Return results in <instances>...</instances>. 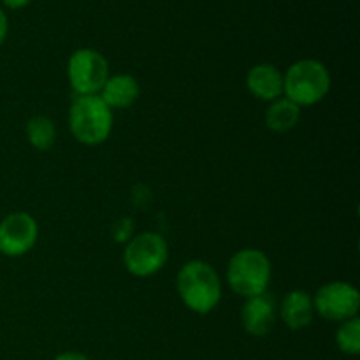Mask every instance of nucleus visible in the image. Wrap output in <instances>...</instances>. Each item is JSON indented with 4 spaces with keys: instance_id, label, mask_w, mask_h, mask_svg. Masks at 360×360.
I'll list each match as a JSON object with an SVG mask.
<instances>
[{
    "instance_id": "2",
    "label": "nucleus",
    "mask_w": 360,
    "mask_h": 360,
    "mask_svg": "<svg viewBox=\"0 0 360 360\" xmlns=\"http://www.w3.org/2000/svg\"><path fill=\"white\" fill-rule=\"evenodd\" d=\"M112 125V109L98 95H76L69 109V130L77 143L84 146L104 144Z\"/></svg>"
},
{
    "instance_id": "1",
    "label": "nucleus",
    "mask_w": 360,
    "mask_h": 360,
    "mask_svg": "<svg viewBox=\"0 0 360 360\" xmlns=\"http://www.w3.org/2000/svg\"><path fill=\"white\" fill-rule=\"evenodd\" d=\"M176 288L183 304L197 315H207L221 301V280L206 260H188L176 276Z\"/></svg>"
},
{
    "instance_id": "13",
    "label": "nucleus",
    "mask_w": 360,
    "mask_h": 360,
    "mask_svg": "<svg viewBox=\"0 0 360 360\" xmlns=\"http://www.w3.org/2000/svg\"><path fill=\"white\" fill-rule=\"evenodd\" d=\"M299 120H301V108L285 97L269 102V108L264 115L267 129L276 134L290 132L297 125Z\"/></svg>"
},
{
    "instance_id": "19",
    "label": "nucleus",
    "mask_w": 360,
    "mask_h": 360,
    "mask_svg": "<svg viewBox=\"0 0 360 360\" xmlns=\"http://www.w3.org/2000/svg\"><path fill=\"white\" fill-rule=\"evenodd\" d=\"M30 2L32 0H2L4 6H6L7 9H13V11L23 9V7H27Z\"/></svg>"
},
{
    "instance_id": "5",
    "label": "nucleus",
    "mask_w": 360,
    "mask_h": 360,
    "mask_svg": "<svg viewBox=\"0 0 360 360\" xmlns=\"http://www.w3.org/2000/svg\"><path fill=\"white\" fill-rule=\"evenodd\" d=\"M169 260V245L157 232H141L127 241L123 250V266L132 276L150 278L157 274Z\"/></svg>"
},
{
    "instance_id": "11",
    "label": "nucleus",
    "mask_w": 360,
    "mask_h": 360,
    "mask_svg": "<svg viewBox=\"0 0 360 360\" xmlns=\"http://www.w3.org/2000/svg\"><path fill=\"white\" fill-rule=\"evenodd\" d=\"M281 322L290 330L306 329L313 322L315 308L313 297L304 290H290L285 294L280 304Z\"/></svg>"
},
{
    "instance_id": "16",
    "label": "nucleus",
    "mask_w": 360,
    "mask_h": 360,
    "mask_svg": "<svg viewBox=\"0 0 360 360\" xmlns=\"http://www.w3.org/2000/svg\"><path fill=\"white\" fill-rule=\"evenodd\" d=\"M112 236H115L116 243L130 241V238L134 236L132 220H130V218H122L120 221H116L115 231H112Z\"/></svg>"
},
{
    "instance_id": "8",
    "label": "nucleus",
    "mask_w": 360,
    "mask_h": 360,
    "mask_svg": "<svg viewBox=\"0 0 360 360\" xmlns=\"http://www.w3.org/2000/svg\"><path fill=\"white\" fill-rule=\"evenodd\" d=\"M39 225L30 213L14 211L0 221V253L11 259L23 257L37 245Z\"/></svg>"
},
{
    "instance_id": "18",
    "label": "nucleus",
    "mask_w": 360,
    "mask_h": 360,
    "mask_svg": "<svg viewBox=\"0 0 360 360\" xmlns=\"http://www.w3.org/2000/svg\"><path fill=\"white\" fill-rule=\"evenodd\" d=\"M55 360H90L84 354L81 352H63V354H58Z\"/></svg>"
},
{
    "instance_id": "9",
    "label": "nucleus",
    "mask_w": 360,
    "mask_h": 360,
    "mask_svg": "<svg viewBox=\"0 0 360 360\" xmlns=\"http://www.w3.org/2000/svg\"><path fill=\"white\" fill-rule=\"evenodd\" d=\"M274 322H276V302L267 292L246 299L241 309V323L250 336H267L273 330Z\"/></svg>"
},
{
    "instance_id": "10",
    "label": "nucleus",
    "mask_w": 360,
    "mask_h": 360,
    "mask_svg": "<svg viewBox=\"0 0 360 360\" xmlns=\"http://www.w3.org/2000/svg\"><path fill=\"white\" fill-rule=\"evenodd\" d=\"M246 88L259 101H276L283 97V72L273 63H257L246 74Z\"/></svg>"
},
{
    "instance_id": "14",
    "label": "nucleus",
    "mask_w": 360,
    "mask_h": 360,
    "mask_svg": "<svg viewBox=\"0 0 360 360\" xmlns=\"http://www.w3.org/2000/svg\"><path fill=\"white\" fill-rule=\"evenodd\" d=\"M25 134L32 148L39 151H46L55 144L56 141V127L55 122L48 116H32L25 127Z\"/></svg>"
},
{
    "instance_id": "17",
    "label": "nucleus",
    "mask_w": 360,
    "mask_h": 360,
    "mask_svg": "<svg viewBox=\"0 0 360 360\" xmlns=\"http://www.w3.org/2000/svg\"><path fill=\"white\" fill-rule=\"evenodd\" d=\"M7 34H9V20H7V14L0 7V46L6 42Z\"/></svg>"
},
{
    "instance_id": "7",
    "label": "nucleus",
    "mask_w": 360,
    "mask_h": 360,
    "mask_svg": "<svg viewBox=\"0 0 360 360\" xmlns=\"http://www.w3.org/2000/svg\"><path fill=\"white\" fill-rule=\"evenodd\" d=\"M313 308L329 322H345L359 316L360 294L357 287L347 281H330L322 285L313 297Z\"/></svg>"
},
{
    "instance_id": "12",
    "label": "nucleus",
    "mask_w": 360,
    "mask_h": 360,
    "mask_svg": "<svg viewBox=\"0 0 360 360\" xmlns=\"http://www.w3.org/2000/svg\"><path fill=\"white\" fill-rule=\"evenodd\" d=\"M139 95L141 86L136 77L130 74H115L108 77L98 97L111 109H127L136 104Z\"/></svg>"
},
{
    "instance_id": "4",
    "label": "nucleus",
    "mask_w": 360,
    "mask_h": 360,
    "mask_svg": "<svg viewBox=\"0 0 360 360\" xmlns=\"http://www.w3.org/2000/svg\"><path fill=\"white\" fill-rule=\"evenodd\" d=\"M273 266L262 250L245 248L231 257L227 266V283L241 297H255L269 288Z\"/></svg>"
},
{
    "instance_id": "15",
    "label": "nucleus",
    "mask_w": 360,
    "mask_h": 360,
    "mask_svg": "<svg viewBox=\"0 0 360 360\" xmlns=\"http://www.w3.org/2000/svg\"><path fill=\"white\" fill-rule=\"evenodd\" d=\"M336 345L343 354L359 355L360 354V319L345 320L336 330Z\"/></svg>"
},
{
    "instance_id": "6",
    "label": "nucleus",
    "mask_w": 360,
    "mask_h": 360,
    "mask_svg": "<svg viewBox=\"0 0 360 360\" xmlns=\"http://www.w3.org/2000/svg\"><path fill=\"white\" fill-rule=\"evenodd\" d=\"M67 77L76 95H98L109 77L108 58L97 49H76L67 62Z\"/></svg>"
},
{
    "instance_id": "3",
    "label": "nucleus",
    "mask_w": 360,
    "mask_h": 360,
    "mask_svg": "<svg viewBox=\"0 0 360 360\" xmlns=\"http://www.w3.org/2000/svg\"><path fill=\"white\" fill-rule=\"evenodd\" d=\"M330 72L315 58L297 60L283 74V95L299 108L322 102L330 91Z\"/></svg>"
}]
</instances>
